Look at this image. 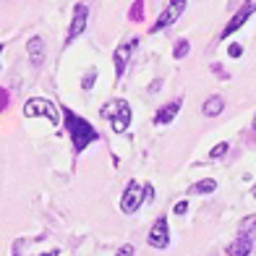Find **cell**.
<instances>
[{
	"instance_id": "obj_2",
	"label": "cell",
	"mask_w": 256,
	"mask_h": 256,
	"mask_svg": "<svg viewBox=\"0 0 256 256\" xmlns=\"http://www.w3.org/2000/svg\"><path fill=\"white\" fill-rule=\"evenodd\" d=\"M102 118H108L115 134H123L128 126H131V108H128L126 100H112L102 108Z\"/></svg>"
},
{
	"instance_id": "obj_10",
	"label": "cell",
	"mask_w": 256,
	"mask_h": 256,
	"mask_svg": "<svg viewBox=\"0 0 256 256\" xmlns=\"http://www.w3.org/2000/svg\"><path fill=\"white\" fill-rule=\"evenodd\" d=\"M180 104H183V100H172V102L165 104V108H160L157 115H154V123H157V126H168V123H172V120H176V115L180 112Z\"/></svg>"
},
{
	"instance_id": "obj_21",
	"label": "cell",
	"mask_w": 256,
	"mask_h": 256,
	"mask_svg": "<svg viewBox=\"0 0 256 256\" xmlns=\"http://www.w3.org/2000/svg\"><path fill=\"white\" fill-rule=\"evenodd\" d=\"M228 55H230V58H240V55H243V48H240V44H230Z\"/></svg>"
},
{
	"instance_id": "obj_17",
	"label": "cell",
	"mask_w": 256,
	"mask_h": 256,
	"mask_svg": "<svg viewBox=\"0 0 256 256\" xmlns=\"http://www.w3.org/2000/svg\"><path fill=\"white\" fill-rule=\"evenodd\" d=\"M191 52V44H188V40H180L176 48H172V58H176V60H183L186 55Z\"/></svg>"
},
{
	"instance_id": "obj_16",
	"label": "cell",
	"mask_w": 256,
	"mask_h": 256,
	"mask_svg": "<svg viewBox=\"0 0 256 256\" xmlns=\"http://www.w3.org/2000/svg\"><path fill=\"white\" fill-rule=\"evenodd\" d=\"M144 18V0H134L131 10H128V21H142Z\"/></svg>"
},
{
	"instance_id": "obj_6",
	"label": "cell",
	"mask_w": 256,
	"mask_h": 256,
	"mask_svg": "<svg viewBox=\"0 0 256 256\" xmlns=\"http://www.w3.org/2000/svg\"><path fill=\"white\" fill-rule=\"evenodd\" d=\"M149 246L152 248H168L170 246V228H168V217L154 220L152 230H149Z\"/></svg>"
},
{
	"instance_id": "obj_24",
	"label": "cell",
	"mask_w": 256,
	"mask_h": 256,
	"mask_svg": "<svg viewBox=\"0 0 256 256\" xmlns=\"http://www.w3.org/2000/svg\"><path fill=\"white\" fill-rule=\"evenodd\" d=\"M40 256H60V251L55 248V251H48V254H40Z\"/></svg>"
},
{
	"instance_id": "obj_8",
	"label": "cell",
	"mask_w": 256,
	"mask_h": 256,
	"mask_svg": "<svg viewBox=\"0 0 256 256\" xmlns=\"http://www.w3.org/2000/svg\"><path fill=\"white\" fill-rule=\"evenodd\" d=\"M86 18H89V8H86L84 3H78L76 10H74V21H71V26H68V34H66V44L76 42V37H78V34L84 32V26H86Z\"/></svg>"
},
{
	"instance_id": "obj_13",
	"label": "cell",
	"mask_w": 256,
	"mask_h": 256,
	"mask_svg": "<svg viewBox=\"0 0 256 256\" xmlns=\"http://www.w3.org/2000/svg\"><path fill=\"white\" fill-rule=\"evenodd\" d=\"M225 110V100L220 97V94H214V97H209L206 102H204V108H202V112L206 115V118H217L220 112Z\"/></svg>"
},
{
	"instance_id": "obj_23",
	"label": "cell",
	"mask_w": 256,
	"mask_h": 256,
	"mask_svg": "<svg viewBox=\"0 0 256 256\" xmlns=\"http://www.w3.org/2000/svg\"><path fill=\"white\" fill-rule=\"evenodd\" d=\"M6 104H8V92H6V89H0V112L6 110Z\"/></svg>"
},
{
	"instance_id": "obj_22",
	"label": "cell",
	"mask_w": 256,
	"mask_h": 256,
	"mask_svg": "<svg viewBox=\"0 0 256 256\" xmlns=\"http://www.w3.org/2000/svg\"><path fill=\"white\" fill-rule=\"evenodd\" d=\"M94 76H97V71H89V74L84 76V89H92V81H94Z\"/></svg>"
},
{
	"instance_id": "obj_12",
	"label": "cell",
	"mask_w": 256,
	"mask_h": 256,
	"mask_svg": "<svg viewBox=\"0 0 256 256\" xmlns=\"http://www.w3.org/2000/svg\"><path fill=\"white\" fill-rule=\"evenodd\" d=\"M251 248H254V240L251 238H243V236H238L236 240L228 246V251H225V256H248L251 254Z\"/></svg>"
},
{
	"instance_id": "obj_19",
	"label": "cell",
	"mask_w": 256,
	"mask_h": 256,
	"mask_svg": "<svg viewBox=\"0 0 256 256\" xmlns=\"http://www.w3.org/2000/svg\"><path fill=\"white\" fill-rule=\"evenodd\" d=\"M172 212H176L178 217H180V214H186V212H188V202H176V206H172Z\"/></svg>"
},
{
	"instance_id": "obj_14",
	"label": "cell",
	"mask_w": 256,
	"mask_h": 256,
	"mask_svg": "<svg viewBox=\"0 0 256 256\" xmlns=\"http://www.w3.org/2000/svg\"><path fill=\"white\" fill-rule=\"evenodd\" d=\"M238 236L243 238H256V214H248V217H243L240 220V228H238Z\"/></svg>"
},
{
	"instance_id": "obj_7",
	"label": "cell",
	"mask_w": 256,
	"mask_h": 256,
	"mask_svg": "<svg viewBox=\"0 0 256 256\" xmlns=\"http://www.w3.org/2000/svg\"><path fill=\"white\" fill-rule=\"evenodd\" d=\"M254 10H256V0H246V6H243V8L238 10V14L228 21V26L222 29V40H228L230 34H236V32H238V29H240V26H243V24H246V21L254 16Z\"/></svg>"
},
{
	"instance_id": "obj_5",
	"label": "cell",
	"mask_w": 256,
	"mask_h": 256,
	"mask_svg": "<svg viewBox=\"0 0 256 256\" xmlns=\"http://www.w3.org/2000/svg\"><path fill=\"white\" fill-rule=\"evenodd\" d=\"M142 204H144V186L138 180H131L126 186L123 196H120V212L123 214H134Z\"/></svg>"
},
{
	"instance_id": "obj_27",
	"label": "cell",
	"mask_w": 256,
	"mask_h": 256,
	"mask_svg": "<svg viewBox=\"0 0 256 256\" xmlns=\"http://www.w3.org/2000/svg\"><path fill=\"white\" fill-rule=\"evenodd\" d=\"M254 196H256V188H254Z\"/></svg>"
},
{
	"instance_id": "obj_9",
	"label": "cell",
	"mask_w": 256,
	"mask_h": 256,
	"mask_svg": "<svg viewBox=\"0 0 256 256\" xmlns=\"http://www.w3.org/2000/svg\"><path fill=\"white\" fill-rule=\"evenodd\" d=\"M134 48H136V40H126L123 44H118V50H115V55H112V60H115V76H123V71H126V66H128V60H131V52H134Z\"/></svg>"
},
{
	"instance_id": "obj_20",
	"label": "cell",
	"mask_w": 256,
	"mask_h": 256,
	"mask_svg": "<svg viewBox=\"0 0 256 256\" xmlns=\"http://www.w3.org/2000/svg\"><path fill=\"white\" fill-rule=\"evenodd\" d=\"M134 251H136V248L131 246V243H126V246L118 248V254H115V256H134Z\"/></svg>"
},
{
	"instance_id": "obj_26",
	"label": "cell",
	"mask_w": 256,
	"mask_h": 256,
	"mask_svg": "<svg viewBox=\"0 0 256 256\" xmlns=\"http://www.w3.org/2000/svg\"><path fill=\"white\" fill-rule=\"evenodd\" d=\"M0 52H3V44H0Z\"/></svg>"
},
{
	"instance_id": "obj_1",
	"label": "cell",
	"mask_w": 256,
	"mask_h": 256,
	"mask_svg": "<svg viewBox=\"0 0 256 256\" xmlns=\"http://www.w3.org/2000/svg\"><path fill=\"white\" fill-rule=\"evenodd\" d=\"M63 112V126H66V131L68 136H71V142H74V149L76 152H84V149L92 144V142H97L100 134H97V128L92 126L86 118H81V115H76L71 108H60Z\"/></svg>"
},
{
	"instance_id": "obj_11",
	"label": "cell",
	"mask_w": 256,
	"mask_h": 256,
	"mask_svg": "<svg viewBox=\"0 0 256 256\" xmlns=\"http://www.w3.org/2000/svg\"><path fill=\"white\" fill-rule=\"evenodd\" d=\"M26 52H29V60L34 66H42L44 63V42H42V37H32L26 42Z\"/></svg>"
},
{
	"instance_id": "obj_4",
	"label": "cell",
	"mask_w": 256,
	"mask_h": 256,
	"mask_svg": "<svg viewBox=\"0 0 256 256\" xmlns=\"http://www.w3.org/2000/svg\"><path fill=\"white\" fill-rule=\"evenodd\" d=\"M186 3H188V0H168V8L162 10V14H160V18L154 21L152 26H149V32H152V34H157V32H162V29L172 26V24H176V21L183 16Z\"/></svg>"
},
{
	"instance_id": "obj_25",
	"label": "cell",
	"mask_w": 256,
	"mask_h": 256,
	"mask_svg": "<svg viewBox=\"0 0 256 256\" xmlns=\"http://www.w3.org/2000/svg\"><path fill=\"white\" fill-rule=\"evenodd\" d=\"M254 131H256V115H254Z\"/></svg>"
},
{
	"instance_id": "obj_3",
	"label": "cell",
	"mask_w": 256,
	"mask_h": 256,
	"mask_svg": "<svg viewBox=\"0 0 256 256\" xmlns=\"http://www.w3.org/2000/svg\"><path fill=\"white\" fill-rule=\"evenodd\" d=\"M24 115H26V118H40V115H42V118H48L52 126H58V123H60V115H63V112L58 110L50 100L32 97V100L24 104Z\"/></svg>"
},
{
	"instance_id": "obj_15",
	"label": "cell",
	"mask_w": 256,
	"mask_h": 256,
	"mask_svg": "<svg viewBox=\"0 0 256 256\" xmlns=\"http://www.w3.org/2000/svg\"><path fill=\"white\" fill-rule=\"evenodd\" d=\"M214 188H217V180L206 178V180L194 183V186H191V194H214Z\"/></svg>"
},
{
	"instance_id": "obj_18",
	"label": "cell",
	"mask_w": 256,
	"mask_h": 256,
	"mask_svg": "<svg viewBox=\"0 0 256 256\" xmlns=\"http://www.w3.org/2000/svg\"><path fill=\"white\" fill-rule=\"evenodd\" d=\"M225 154H228V144L225 142H220L212 152H209V157H212V160H220V157H225Z\"/></svg>"
}]
</instances>
